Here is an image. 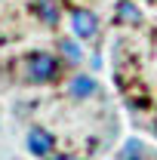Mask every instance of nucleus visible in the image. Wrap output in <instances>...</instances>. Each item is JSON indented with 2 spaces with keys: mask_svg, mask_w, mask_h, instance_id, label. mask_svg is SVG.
<instances>
[{
  "mask_svg": "<svg viewBox=\"0 0 157 160\" xmlns=\"http://www.w3.org/2000/svg\"><path fill=\"white\" fill-rule=\"evenodd\" d=\"M71 25H74V34L83 37V40L96 37V31H99V19H96V12H93V9H74Z\"/></svg>",
  "mask_w": 157,
  "mask_h": 160,
  "instance_id": "3",
  "label": "nucleus"
},
{
  "mask_svg": "<svg viewBox=\"0 0 157 160\" xmlns=\"http://www.w3.org/2000/svg\"><path fill=\"white\" fill-rule=\"evenodd\" d=\"M68 92H71V99H89V96L99 92V80L93 74H77L68 83Z\"/></svg>",
  "mask_w": 157,
  "mask_h": 160,
  "instance_id": "4",
  "label": "nucleus"
},
{
  "mask_svg": "<svg viewBox=\"0 0 157 160\" xmlns=\"http://www.w3.org/2000/svg\"><path fill=\"white\" fill-rule=\"evenodd\" d=\"M34 9H37V16L46 22V25H59V6H56L53 0H37Z\"/></svg>",
  "mask_w": 157,
  "mask_h": 160,
  "instance_id": "5",
  "label": "nucleus"
},
{
  "mask_svg": "<svg viewBox=\"0 0 157 160\" xmlns=\"http://www.w3.org/2000/svg\"><path fill=\"white\" fill-rule=\"evenodd\" d=\"M154 136H157V117H154Z\"/></svg>",
  "mask_w": 157,
  "mask_h": 160,
  "instance_id": "10",
  "label": "nucleus"
},
{
  "mask_svg": "<svg viewBox=\"0 0 157 160\" xmlns=\"http://www.w3.org/2000/svg\"><path fill=\"white\" fill-rule=\"evenodd\" d=\"M25 65H28V80L31 83H53L62 71L59 59L49 56V52H31L25 59Z\"/></svg>",
  "mask_w": 157,
  "mask_h": 160,
  "instance_id": "1",
  "label": "nucleus"
},
{
  "mask_svg": "<svg viewBox=\"0 0 157 160\" xmlns=\"http://www.w3.org/2000/svg\"><path fill=\"white\" fill-rule=\"evenodd\" d=\"M49 160H80V157H74V154H59V157H49Z\"/></svg>",
  "mask_w": 157,
  "mask_h": 160,
  "instance_id": "9",
  "label": "nucleus"
},
{
  "mask_svg": "<svg viewBox=\"0 0 157 160\" xmlns=\"http://www.w3.org/2000/svg\"><path fill=\"white\" fill-rule=\"evenodd\" d=\"M120 19L126 22V25H139L142 16H139V9L133 6V3H120Z\"/></svg>",
  "mask_w": 157,
  "mask_h": 160,
  "instance_id": "7",
  "label": "nucleus"
},
{
  "mask_svg": "<svg viewBox=\"0 0 157 160\" xmlns=\"http://www.w3.org/2000/svg\"><path fill=\"white\" fill-rule=\"evenodd\" d=\"M59 49L65 52V59H68V62H80V59H83L80 43H77V40H71V37H62L59 40Z\"/></svg>",
  "mask_w": 157,
  "mask_h": 160,
  "instance_id": "6",
  "label": "nucleus"
},
{
  "mask_svg": "<svg viewBox=\"0 0 157 160\" xmlns=\"http://www.w3.org/2000/svg\"><path fill=\"white\" fill-rule=\"evenodd\" d=\"M28 151L34 154V157H53V148H56V136L49 132V129H43V126H31L28 129Z\"/></svg>",
  "mask_w": 157,
  "mask_h": 160,
  "instance_id": "2",
  "label": "nucleus"
},
{
  "mask_svg": "<svg viewBox=\"0 0 157 160\" xmlns=\"http://www.w3.org/2000/svg\"><path fill=\"white\" fill-rule=\"evenodd\" d=\"M142 157H145V145H142V142H126L123 160H142Z\"/></svg>",
  "mask_w": 157,
  "mask_h": 160,
  "instance_id": "8",
  "label": "nucleus"
}]
</instances>
